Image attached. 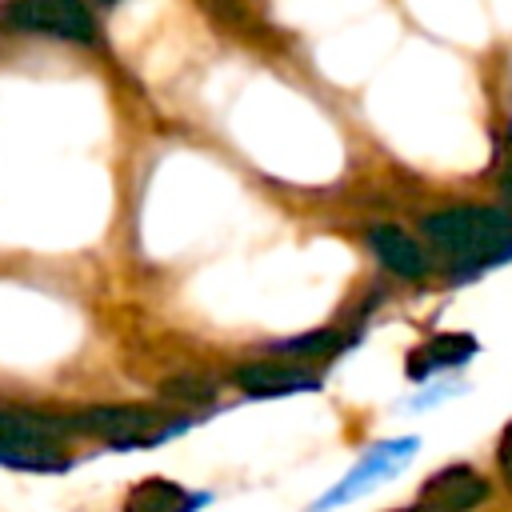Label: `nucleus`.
I'll use <instances>...</instances> for the list:
<instances>
[{"instance_id":"nucleus-1","label":"nucleus","mask_w":512,"mask_h":512,"mask_svg":"<svg viewBox=\"0 0 512 512\" xmlns=\"http://www.w3.org/2000/svg\"><path fill=\"white\" fill-rule=\"evenodd\" d=\"M428 244L460 272H480L512 256V212L492 204H456L424 216Z\"/></svg>"},{"instance_id":"nucleus-2","label":"nucleus","mask_w":512,"mask_h":512,"mask_svg":"<svg viewBox=\"0 0 512 512\" xmlns=\"http://www.w3.org/2000/svg\"><path fill=\"white\" fill-rule=\"evenodd\" d=\"M68 424L32 408H0V468L16 472H64L68 468Z\"/></svg>"},{"instance_id":"nucleus-3","label":"nucleus","mask_w":512,"mask_h":512,"mask_svg":"<svg viewBox=\"0 0 512 512\" xmlns=\"http://www.w3.org/2000/svg\"><path fill=\"white\" fill-rule=\"evenodd\" d=\"M64 424H68V432L96 436L112 448L156 444V440H164L180 428L176 420H168L164 412L144 408V404H96V408H84L76 416H64Z\"/></svg>"},{"instance_id":"nucleus-4","label":"nucleus","mask_w":512,"mask_h":512,"mask_svg":"<svg viewBox=\"0 0 512 512\" xmlns=\"http://www.w3.org/2000/svg\"><path fill=\"white\" fill-rule=\"evenodd\" d=\"M4 24L24 28V32H40V36L76 40V44L96 40V20H92L84 0H16L4 8Z\"/></svg>"},{"instance_id":"nucleus-5","label":"nucleus","mask_w":512,"mask_h":512,"mask_svg":"<svg viewBox=\"0 0 512 512\" xmlns=\"http://www.w3.org/2000/svg\"><path fill=\"white\" fill-rule=\"evenodd\" d=\"M484 500H488V480L468 464H448L420 484L412 512H472Z\"/></svg>"},{"instance_id":"nucleus-6","label":"nucleus","mask_w":512,"mask_h":512,"mask_svg":"<svg viewBox=\"0 0 512 512\" xmlns=\"http://www.w3.org/2000/svg\"><path fill=\"white\" fill-rule=\"evenodd\" d=\"M364 244H368V252L376 256V264L388 268V272L400 276V280L424 284V280L432 276V256H428V248H424L412 232H404L400 224H368V228H364Z\"/></svg>"},{"instance_id":"nucleus-7","label":"nucleus","mask_w":512,"mask_h":512,"mask_svg":"<svg viewBox=\"0 0 512 512\" xmlns=\"http://www.w3.org/2000/svg\"><path fill=\"white\" fill-rule=\"evenodd\" d=\"M232 384L248 396H288V392H312L320 388V380L292 364V360H248V364H236L232 372Z\"/></svg>"},{"instance_id":"nucleus-8","label":"nucleus","mask_w":512,"mask_h":512,"mask_svg":"<svg viewBox=\"0 0 512 512\" xmlns=\"http://www.w3.org/2000/svg\"><path fill=\"white\" fill-rule=\"evenodd\" d=\"M196 508L200 496H192L188 488L164 476H148L124 496V512H196Z\"/></svg>"},{"instance_id":"nucleus-9","label":"nucleus","mask_w":512,"mask_h":512,"mask_svg":"<svg viewBox=\"0 0 512 512\" xmlns=\"http://www.w3.org/2000/svg\"><path fill=\"white\" fill-rule=\"evenodd\" d=\"M472 352H476V340H472L468 332L432 336L428 344H420V348L408 356V376H428V372H436V368H456V364H464Z\"/></svg>"},{"instance_id":"nucleus-10","label":"nucleus","mask_w":512,"mask_h":512,"mask_svg":"<svg viewBox=\"0 0 512 512\" xmlns=\"http://www.w3.org/2000/svg\"><path fill=\"white\" fill-rule=\"evenodd\" d=\"M340 348H344V336L332 332V328H324V332H308V336H296V340L276 344L280 356H332V352H340Z\"/></svg>"},{"instance_id":"nucleus-11","label":"nucleus","mask_w":512,"mask_h":512,"mask_svg":"<svg viewBox=\"0 0 512 512\" xmlns=\"http://www.w3.org/2000/svg\"><path fill=\"white\" fill-rule=\"evenodd\" d=\"M496 464H500L504 484L512 488V424L504 428V436H500V444H496Z\"/></svg>"},{"instance_id":"nucleus-12","label":"nucleus","mask_w":512,"mask_h":512,"mask_svg":"<svg viewBox=\"0 0 512 512\" xmlns=\"http://www.w3.org/2000/svg\"><path fill=\"white\" fill-rule=\"evenodd\" d=\"M496 188H500V200H504V208L512 212V156L500 164V176H496Z\"/></svg>"},{"instance_id":"nucleus-13","label":"nucleus","mask_w":512,"mask_h":512,"mask_svg":"<svg viewBox=\"0 0 512 512\" xmlns=\"http://www.w3.org/2000/svg\"><path fill=\"white\" fill-rule=\"evenodd\" d=\"M100 4H112V0H100Z\"/></svg>"}]
</instances>
